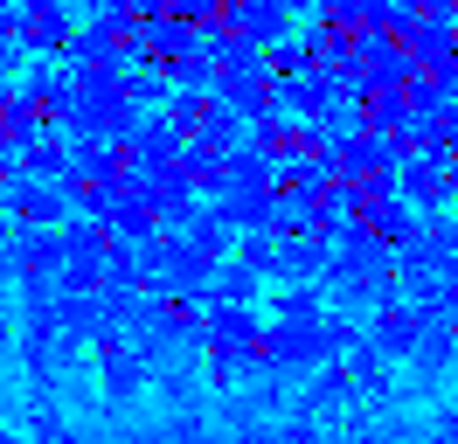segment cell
<instances>
[{"instance_id":"cell-1","label":"cell","mask_w":458,"mask_h":444,"mask_svg":"<svg viewBox=\"0 0 458 444\" xmlns=\"http://www.w3.org/2000/svg\"><path fill=\"white\" fill-rule=\"evenodd\" d=\"M0 271H14L21 285H49V278H63V229H21L14 243H7V264Z\"/></svg>"},{"instance_id":"cell-2","label":"cell","mask_w":458,"mask_h":444,"mask_svg":"<svg viewBox=\"0 0 458 444\" xmlns=\"http://www.w3.org/2000/svg\"><path fill=\"white\" fill-rule=\"evenodd\" d=\"M0 209H7V222H21V229H63L70 222V194L56 181H14Z\"/></svg>"},{"instance_id":"cell-3","label":"cell","mask_w":458,"mask_h":444,"mask_svg":"<svg viewBox=\"0 0 458 444\" xmlns=\"http://www.w3.org/2000/svg\"><path fill=\"white\" fill-rule=\"evenodd\" d=\"M70 14H63L56 0H21V28H14V42L29 56H70Z\"/></svg>"},{"instance_id":"cell-4","label":"cell","mask_w":458,"mask_h":444,"mask_svg":"<svg viewBox=\"0 0 458 444\" xmlns=\"http://www.w3.org/2000/svg\"><path fill=\"white\" fill-rule=\"evenodd\" d=\"M98 368H105V388H112V396H140V382H146V354L118 327L98 333Z\"/></svg>"},{"instance_id":"cell-5","label":"cell","mask_w":458,"mask_h":444,"mask_svg":"<svg viewBox=\"0 0 458 444\" xmlns=\"http://www.w3.org/2000/svg\"><path fill=\"white\" fill-rule=\"evenodd\" d=\"M417 333H424V312H410V305H382L375 312V347L382 354H410Z\"/></svg>"},{"instance_id":"cell-6","label":"cell","mask_w":458,"mask_h":444,"mask_svg":"<svg viewBox=\"0 0 458 444\" xmlns=\"http://www.w3.org/2000/svg\"><path fill=\"white\" fill-rule=\"evenodd\" d=\"M29 431H35V438H42V444H70V423H63V416L49 410V403H35V416H29Z\"/></svg>"},{"instance_id":"cell-7","label":"cell","mask_w":458,"mask_h":444,"mask_svg":"<svg viewBox=\"0 0 458 444\" xmlns=\"http://www.w3.org/2000/svg\"><path fill=\"white\" fill-rule=\"evenodd\" d=\"M0 444H14V438H7V431H0Z\"/></svg>"}]
</instances>
